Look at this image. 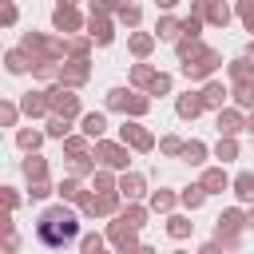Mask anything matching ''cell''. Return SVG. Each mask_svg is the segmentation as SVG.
<instances>
[{
	"label": "cell",
	"instance_id": "6da1fadb",
	"mask_svg": "<svg viewBox=\"0 0 254 254\" xmlns=\"http://www.w3.org/2000/svg\"><path fill=\"white\" fill-rule=\"evenodd\" d=\"M36 234H40V242H44V246H64V242H71V238L79 234V222H75V214H71V210L52 206V210L36 222Z\"/></svg>",
	"mask_w": 254,
	"mask_h": 254
}]
</instances>
